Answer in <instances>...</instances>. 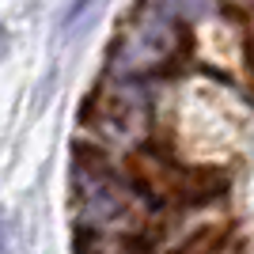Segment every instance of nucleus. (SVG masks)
<instances>
[{
	"label": "nucleus",
	"instance_id": "f257e3e1",
	"mask_svg": "<svg viewBox=\"0 0 254 254\" xmlns=\"http://www.w3.org/2000/svg\"><path fill=\"white\" fill-rule=\"evenodd\" d=\"M179 50H182V34H179V27H175V15H167V11H159V8L148 4V8L122 31V38H118L114 68L122 76L156 72V68L175 61Z\"/></svg>",
	"mask_w": 254,
	"mask_h": 254
},
{
	"label": "nucleus",
	"instance_id": "39448f33",
	"mask_svg": "<svg viewBox=\"0 0 254 254\" xmlns=\"http://www.w3.org/2000/svg\"><path fill=\"white\" fill-rule=\"evenodd\" d=\"M148 4L175 15V19H201L205 11L212 8V0H148Z\"/></svg>",
	"mask_w": 254,
	"mask_h": 254
},
{
	"label": "nucleus",
	"instance_id": "f03ea898",
	"mask_svg": "<svg viewBox=\"0 0 254 254\" xmlns=\"http://www.w3.org/2000/svg\"><path fill=\"white\" fill-rule=\"evenodd\" d=\"M76 201H80V216L84 224H95V228H129L133 224V201L122 182H114L103 171L84 167L76 171Z\"/></svg>",
	"mask_w": 254,
	"mask_h": 254
},
{
	"label": "nucleus",
	"instance_id": "20e7f679",
	"mask_svg": "<svg viewBox=\"0 0 254 254\" xmlns=\"http://www.w3.org/2000/svg\"><path fill=\"white\" fill-rule=\"evenodd\" d=\"M99 11H103V0H68V8L61 15V34L64 38H80L84 31H91Z\"/></svg>",
	"mask_w": 254,
	"mask_h": 254
},
{
	"label": "nucleus",
	"instance_id": "7ed1b4c3",
	"mask_svg": "<svg viewBox=\"0 0 254 254\" xmlns=\"http://www.w3.org/2000/svg\"><path fill=\"white\" fill-rule=\"evenodd\" d=\"M148 126V103L133 87H110L99 95V129L114 140H137Z\"/></svg>",
	"mask_w": 254,
	"mask_h": 254
},
{
	"label": "nucleus",
	"instance_id": "423d86ee",
	"mask_svg": "<svg viewBox=\"0 0 254 254\" xmlns=\"http://www.w3.org/2000/svg\"><path fill=\"white\" fill-rule=\"evenodd\" d=\"M0 254H11V228H8V220H0Z\"/></svg>",
	"mask_w": 254,
	"mask_h": 254
},
{
	"label": "nucleus",
	"instance_id": "0eeeda50",
	"mask_svg": "<svg viewBox=\"0 0 254 254\" xmlns=\"http://www.w3.org/2000/svg\"><path fill=\"white\" fill-rule=\"evenodd\" d=\"M228 4H239V8H251L254 0H228Z\"/></svg>",
	"mask_w": 254,
	"mask_h": 254
}]
</instances>
